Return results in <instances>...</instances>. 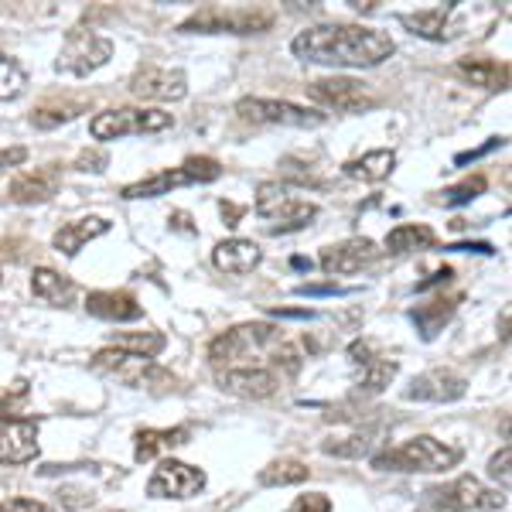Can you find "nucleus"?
Wrapping results in <instances>:
<instances>
[{
    "instance_id": "obj_1",
    "label": "nucleus",
    "mask_w": 512,
    "mask_h": 512,
    "mask_svg": "<svg viewBox=\"0 0 512 512\" xmlns=\"http://www.w3.org/2000/svg\"><path fill=\"white\" fill-rule=\"evenodd\" d=\"M393 38L386 31L362 24H318L291 41V52L301 62L342 65V69H373L393 55Z\"/></svg>"
},
{
    "instance_id": "obj_2",
    "label": "nucleus",
    "mask_w": 512,
    "mask_h": 512,
    "mask_svg": "<svg viewBox=\"0 0 512 512\" xmlns=\"http://www.w3.org/2000/svg\"><path fill=\"white\" fill-rule=\"evenodd\" d=\"M256 216L267 222V229L274 236L297 233V229H308L318 219V205L291 195V188L280 185V181H263L256 188Z\"/></svg>"
},
{
    "instance_id": "obj_3",
    "label": "nucleus",
    "mask_w": 512,
    "mask_h": 512,
    "mask_svg": "<svg viewBox=\"0 0 512 512\" xmlns=\"http://www.w3.org/2000/svg\"><path fill=\"white\" fill-rule=\"evenodd\" d=\"M461 461V451L451 444H441L434 437H410L396 448L376 454L373 465L383 472H448Z\"/></svg>"
},
{
    "instance_id": "obj_4",
    "label": "nucleus",
    "mask_w": 512,
    "mask_h": 512,
    "mask_svg": "<svg viewBox=\"0 0 512 512\" xmlns=\"http://www.w3.org/2000/svg\"><path fill=\"white\" fill-rule=\"evenodd\" d=\"M274 24V11L267 7H219L209 4L195 11L178 31L185 35H260Z\"/></svg>"
},
{
    "instance_id": "obj_5",
    "label": "nucleus",
    "mask_w": 512,
    "mask_h": 512,
    "mask_svg": "<svg viewBox=\"0 0 512 512\" xmlns=\"http://www.w3.org/2000/svg\"><path fill=\"white\" fill-rule=\"evenodd\" d=\"M175 117L164 110H106L96 113L93 123H89V134L96 140H120V137H134V134H161L168 130Z\"/></svg>"
},
{
    "instance_id": "obj_6",
    "label": "nucleus",
    "mask_w": 512,
    "mask_h": 512,
    "mask_svg": "<svg viewBox=\"0 0 512 512\" xmlns=\"http://www.w3.org/2000/svg\"><path fill=\"white\" fill-rule=\"evenodd\" d=\"M219 175H222L219 161H212V158H188L185 164H181V168L158 171V175L127 185V188H123V198H158V195H168L171 188L205 185V181H216Z\"/></svg>"
},
{
    "instance_id": "obj_7",
    "label": "nucleus",
    "mask_w": 512,
    "mask_h": 512,
    "mask_svg": "<svg viewBox=\"0 0 512 512\" xmlns=\"http://www.w3.org/2000/svg\"><path fill=\"white\" fill-rule=\"evenodd\" d=\"M110 59H113L110 38L96 35V31H86V28H76V31H69V38H65L59 59H55V69L69 72V76H89V72L103 69Z\"/></svg>"
},
{
    "instance_id": "obj_8",
    "label": "nucleus",
    "mask_w": 512,
    "mask_h": 512,
    "mask_svg": "<svg viewBox=\"0 0 512 512\" xmlns=\"http://www.w3.org/2000/svg\"><path fill=\"white\" fill-rule=\"evenodd\" d=\"M236 113L250 123H270V127H321L325 123V113L287 103V99H239Z\"/></svg>"
},
{
    "instance_id": "obj_9",
    "label": "nucleus",
    "mask_w": 512,
    "mask_h": 512,
    "mask_svg": "<svg viewBox=\"0 0 512 512\" xmlns=\"http://www.w3.org/2000/svg\"><path fill=\"white\" fill-rule=\"evenodd\" d=\"M93 369H96V373H106V376L120 379V383H127V386H151L154 379H164V373L158 369V362H154V359H147V355H134V352H123V349H117V345L96 352L93 355Z\"/></svg>"
},
{
    "instance_id": "obj_10",
    "label": "nucleus",
    "mask_w": 512,
    "mask_h": 512,
    "mask_svg": "<svg viewBox=\"0 0 512 512\" xmlns=\"http://www.w3.org/2000/svg\"><path fill=\"white\" fill-rule=\"evenodd\" d=\"M205 489V472L195 465H185V461H161L154 468L151 482H147V495L151 499H192Z\"/></svg>"
},
{
    "instance_id": "obj_11",
    "label": "nucleus",
    "mask_w": 512,
    "mask_h": 512,
    "mask_svg": "<svg viewBox=\"0 0 512 512\" xmlns=\"http://www.w3.org/2000/svg\"><path fill=\"white\" fill-rule=\"evenodd\" d=\"M308 96L315 99V103H321L325 110H338V113H362L369 110V106H376V96L366 89V82H355V79H318L311 82Z\"/></svg>"
},
{
    "instance_id": "obj_12",
    "label": "nucleus",
    "mask_w": 512,
    "mask_h": 512,
    "mask_svg": "<svg viewBox=\"0 0 512 512\" xmlns=\"http://www.w3.org/2000/svg\"><path fill=\"white\" fill-rule=\"evenodd\" d=\"M130 93L140 99H154V103H171L188 93V79L181 69H168V65H144L130 79Z\"/></svg>"
},
{
    "instance_id": "obj_13",
    "label": "nucleus",
    "mask_w": 512,
    "mask_h": 512,
    "mask_svg": "<svg viewBox=\"0 0 512 512\" xmlns=\"http://www.w3.org/2000/svg\"><path fill=\"white\" fill-rule=\"evenodd\" d=\"M376 256H379V250H376L373 239L355 236V239H345V243H338V246H325L318 256V263L328 277H349V274H359L362 267H369Z\"/></svg>"
},
{
    "instance_id": "obj_14",
    "label": "nucleus",
    "mask_w": 512,
    "mask_h": 512,
    "mask_svg": "<svg viewBox=\"0 0 512 512\" xmlns=\"http://www.w3.org/2000/svg\"><path fill=\"white\" fill-rule=\"evenodd\" d=\"M468 393L465 376H458L454 369H431V373H420L414 383L403 390L407 400L420 403H454Z\"/></svg>"
},
{
    "instance_id": "obj_15",
    "label": "nucleus",
    "mask_w": 512,
    "mask_h": 512,
    "mask_svg": "<svg viewBox=\"0 0 512 512\" xmlns=\"http://www.w3.org/2000/svg\"><path fill=\"white\" fill-rule=\"evenodd\" d=\"M219 386L233 396H243V400H267L277 393L280 376L267 366H239L219 373Z\"/></svg>"
},
{
    "instance_id": "obj_16",
    "label": "nucleus",
    "mask_w": 512,
    "mask_h": 512,
    "mask_svg": "<svg viewBox=\"0 0 512 512\" xmlns=\"http://www.w3.org/2000/svg\"><path fill=\"white\" fill-rule=\"evenodd\" d=\"M38 458V420H7L0 427V465H28Z\"/></svg>"
},
{
    "instance_id": "obj_17",
    "label": "nucleus",
    "mask_w": 512,
    "mask_h": 512,
    "mask_svg": "<svg viewBox=\"0 0 512 512\" xmlns=\"http://www.w3.org/2000/svg\"><path fill=\"white\" fill-rule=\"evenodd\" d=\"M59 185H62V171L55 168V164H48V168L21 171V175L11 181V188H7V198H11L14 205H38L59 192Z\"/></svg>"
},
{
    "instance_id": "obj_18",
    "label": "nucleus",
    "mask_w": 512,
    "mask_h": 512,
    "mask_svg": "<svg viewBox=\"0 0 512 512\" xmlns=\"http://www.w3.org/2000/svg\"><path fill=\"white\" fill-rule=\"evenodd\" d=\"M448 499L465 512H499L506 509V492L499 489H485L475 475H461L451 485H444Z\"/></svg>"
},
{
    "instance_id": "obj_19",
    "label": "nucleus",
    "mask_w": 512,
    "mask_h": 512,
    "mask_svg": "<svg viewBox=\"0 0 512 512\" xmlns=\"http://www.w3.org/2000/svg\"><path fill=\"white\" fill-rule=\"evenodd\" d=\"M263 250L253 243V239H222V243L212 250V263L222 270V274H250V270L260 267Z\"/></svg>"
},
{
    "instance_id": "obj_20",
    "label": "nucleus",
    "mask_w": 512,
    "mask_h": 512,
    "mask_svg": "<svg viewBox=\"0 0 512 512\" xmlns=\"http://www.w3.org/2000/svg\"><path fill=\"white\" fill-rule=\"evenodd\" d=\"M86 311L103 321H137L144 318V308L130 291H93L86 297Z\"/></svg>"
},
{
    "instance_id": "obj_21",
    "label": "nucleus",
    "mask_w": 512,
    "mask_h": 512,
    "mask_svg": "<svg viewBox=\"0 0 512 512\" xmlns=\"http://www.w3.org/2000/svg\"><path fill=\"white\" fill-rule=\"evenodd\" d=\"M110 233V222L99 219V216H89V219H76V222H65V226L55 233V250L65 253V256H76L82 246L93 243V239Z\"/></svg>"
},
{
    "instance_id": "obj_22",
    "label": "nucleus",
    "mask_w": 512,
    "mask_h": 512,
    "mask_svg": "<svg viewBox=\"0 0 512 512\" xmlns=\"http://www.w3.org/2000/svg\"><path fill=\"white\" fill-rule=\"evenodd\" d=\"M188 437H192L188 427H171V431H154V427H147V431H137L134 437V458L151 461V458H158V454H168L181 448V444H188Z\"/></svg>"
},
{
    "instance_id": "obj_23",
    "label": "nucleus",
    "mask_w": 512,
    "mask_h": 512,
    "mask_svg": "<svg viewBox=\"0 0 512 512\" xmlns=\"http://www.w3.org/2000/svg\"><path fill=\"white\" fill-rule=\"evenodd\" d=\"M451 18H454V4H441V7H431V11H417V14H400V21L407 24L414 35L427 41L451 38V31H448Z\"/></svg>"
},
{
    "instance_id": "obj_24",
    "label": "nucleus",
    "mask_w": 512,
    "mask_h": 512,
    "mask_svg": "<svg viewBox=\"0 0 512 512\" xmlns=\"http://www.w3.org/2000/svg\"><path fill=\"white\" fill-rule=\"evenodd\" d=\"M31 291H35V297H41L45 304H55V308H69V301L76 297V284H72L69 277L55 274V270L38 267L35 274H31Z\"/></svg>"
},
{
    "instance_id": "obj_25",
    "label": "nucleus",
    "mask_w": 512,
    "mask_h": 512,
    "mask_svg": "<svg viewBox=\"0 0 512 512\" xmlns=\"http://www.w3.org/2000/svg\"><path fill=\"white\" fill-rule=\"evenodd\" d=\"M454 308H458V297H437L431 304H420V308L410 311V321L417 325V332L431 342V338L441 332L444 325L451 321Z\"/></svg>"
},
{
    "instance_id": "obj_26",
    "label": "nucleus",
    "mask_w": 512,
    "mask_h": 512,
    "mask_svg": "<svg viewBox=\"0 0 512 512\" xmlns=\"http://www.w3.org/2000/svg\"><path fill=\"white\" fill-rule=\"evenodd\" d=\"M396 168V154L393 151H369L362 154V158H355L345 164V175L349 178H362V181H383L390 178Z\"/></svg>"
},
{
    "instance_id": "obj_27",
    "label": "nucleus",
    "mask_w": 512,
    "mask_h": 512,
    "mask_svg": "<svg viewBox=\"0 0 512 512\" xmlns=\"http://www.w3.org/2000/svg\"><path fill=\"white\" fill-rule=\"evenodd\" d=\"M434 229L424 226V222H403V226L390 229L386 236V250L390 253H407V250H420V246H434Z\"/></svg>"
},
{
    "instance_id": "obj_28",
    "label": "nucleus",
    "mask_w": 512,
    "mask_h": 512,
    "mask_svg": "<svg viewBox=\"0 0 512 512\" xmlns=\"http://www.w3.org/2000/svg\"><path fill=\"white\" fill-rule=\"evenodd\" d=\"M458 72L465 79H472L475 86H485V89H499L502 82H506V65H499L492 59H461Z\"/></svg>"
},
{
    "instance_id": "obj_29",
    "label": "nucleus",
    "mask_w": 512,
    "mask_h": 512,
    "mask_svg": "<svg viewBox=\"0 0 512 512\" xmlns=\"http://www.w3.org/2000/svg\"><path fill=\"white\" fill-rule=\"evenodd\" d=\"M308 475H311V468L301 465V461H274V465H267L260 475H256V482L267 485V489H277V485H297V482H304Z\"/></svg>"
},
{
    "instance_id": "obj_30",
    "label": "nucleus",
    "mask_w": 512,
    "mask_h": 512,
    "mask_svg": "<svg viewBox=\"0 0 512 512\" xmlns=\"http://www.w3.org/2000/svg\"><path fill=\"white\" fill-rule=\"evenodd\" d=\"M355 369H362V376H359V390L362 393H383L386 386L393 383V376H396V362L390 359H369V362H362V366H355Z\"/></svg>"
},
{
    "instance_id": "obj_31",
    "label": "nucleus",
    "mask_w": 512,
    "mask_h": 512,
    "mask_svg": "<svg viewBox=\"0 0 512 512\" xmlns=\"http://www.w3.org/2000/svg\"><path fill=\"white\" fill-rule=\"evenodd\" d=\"M164 345H168V338L158 335V332H123V335H117V349L134 352V355H147V359H154L158 352H164Z\"/></svg>"
},
{
    "instance_id": "obj_32",
    "label": "nucleus",
    "mask_w": 512,
    "mask_h": 512,
    "mask_svg": "<svg viewBox=\"0 0 512 512\" xmlns=\"http://www.w3.org/2000/svg\"><path fill=\"white\" fill-rule=\"evenodd\" d=\"M24 86H28V76H24V69L11 59V55L0 52V99L21 96Z\"/></svg>"
},
{
    "instance_id": "obj_33",
    "label": "nucleus",
    "mask_w": 512,
    "mask_h": 512,
    "mask_svg": "<svg viewBox=\"0 0 512 512\" xmlns=\"http://www.w3.org/2000/svg\"><path fill=\"white\" fill-rule=\"evenodd\" d=\"M489 188V181H485V175H475V178H465L461 185H454L444 192V205H468V202H475L478 195Z\"/></svg>"
},
{
    "instance_id": "obj_34",
    "label": "nucleus",
    "mask_w": 512,
    "mask_h": 512,
    "mask_svg": "<svg viewBox=\"0 0 512 512\" xmlns=\"http://www.w3.org/2000/svg\"><path fill=\"white\" fill-rule=\"evenodd\" d=\"M321 451L338 454V458H362V454L369 451V434H352V437H342V441H325Z\"/></svg>"
},
{
    "instance_id": "obj_35",
    "label": "nucleus",
    "mask_w": 512,
    "mask_h": 512,
    "mask_svg": "<svg viewBox=\"0 0 512 512\" xmlns=\"http://www.w3.org/2000/svg\"><path fill=\"white\" fill-rule=\"evenodd\" d=\"M76 106H62V110H52V106H45V110H38L35 117H31V123L41 130H52V127H59V123H69V120H76Z\"/></svg>"
},
{
    "instance_id": "obj_36",
    "label": "nucleus",
    "mask_w": 512,
    "mask_h": 512,
    "mask_svg": "<svg viewBox=\"0 0 512 512\" xmlns=\"http://www.w3.org/2000/svg\"><path fill=\"white\" fill-rule=\"evenodd\" d=\"M417 512H465V509L454 506V502L448 499V492H444V489H427V492H424V499H420Z\"/></svg>"
},
{
    "instance_id": "obj_37",
    "label": "nucleus",
    "mask_w": 512,
    "mask_h": 512,
    "mask_svg": "<svg viewBox=\"0 0 512 512\" xmlns=\"http://www.w3.org/2000/svg\"><path fill=\"white\" fill-rule=\"evenodd\" d=\"M287 512H332V499L325 492H308V495H297L291 502Z\"/></svg>"
},
{
    "instance_id": "obj_38",
    "label": "nucleus",
    "mask_w": 512,
    "mask_h": 512,
    "mask_svg": "<svg viewBox=\"0 0 512 512\" xmlns=\"http://www.w3.org/2000/svg\"><path fill=\"white\" fill-rule=\"evenodd\" d=\"M509 458H512V451H509V448H502V451L489 461V475L495 478V482H502V492L509 489Z\"/></svg>"
},
{
    "instance_id": "obj_39",
    "label": "nucleus",
    "mask_w": 512,
    "mask_h": 512,
    "mask_svg": "<svg viewBox=\"0 0 512 512\" xmlns=\"http://www.w3.org/2000/svg\"><path fill=\"white\" fill-rule=\"evenodd\" d=\"M0 512H55V509L35 499H7V502H0Z\"/></svg>"
},
{
    "instance_id": "obj_40",
    "label": "nucleus",
    "mask_w": 512,
    "mask_h": 512,
    "mask_svg": "<svg viewBox=\"0 0 512 512\" xmlns=\"http://www.w3.org/2000/svg\"><path fill=\"white\" fill-rule=\"evenodd\" d=\"M24 161H28V151H24V147H7V151H0V175H7V171L18 168Z\"/></svg>"
},
{
    "instance_id": "obj_41",
    "label": "nucleus",
    "mask_w": 512,
    "mask_h": 512,
    "mask_svg": "<svg viewBox=\"0 0 512 512\" xmlns=\"http://www.w3.org/2000/svg\"><path fill=\"white\" fill-rule=\"evenodd\" d=\"M297 294L301 297H328V294H349V291L338 287V284H301L297 287Z\"/></svg>"
},
{
    "instance_id": "obj_42",
    "label": "nucleus",
    "mask_w": 512,
    "mask_h": 512,
    "mask_svg": "<svg viewBox=\"0 0 512 512\" xmlns=\"http://www.w3.org/2000/svg\"><path fill=\"white\" fill-rule=\"evenodd\" d=\"M502 144H506V140H502V137H492L489 144L475 147V151H465V154H458V158H454V164H468V161H478V158H482V154H489V151H495V147H502Z\"/></svg>"
},
{
    "instance_id": "obj_43",
    "label": "nucleus",
    "mask_w": 512,
    "mask_h": 512,
    "mask_svg": "<svg viewBox=\"0 0 512 512\" xmlns=\"http://www.w3.org/2000/svg\"><path fill=\"white\" fill-rule=\"evenodd\" d=\"M451 277H454V270L451 267H441V270H434V274L427 277V280H420L417 291H427V287H434V284H448Z\"/></svg>"
},
{
    "instance_id": "obj_44",
    "label": "nucleus",
    "mask_w": 512,
    "mask_h": 512,
    "mask_svg": "<svg viewBox=\"0 0 512 512\" xmlns=\"http://www.w3.org/2000/svg\"><path fill=\"white\" fill-rule=\"evenodd\" d=\"M315 311H308V308H284V311H274V318H311Z\"/></svg>"
},
{
    "instance_id": "obj_45",
    "label": "nucleus",
    "mask_w": 512,
    "mask_h": 512,
    "mask_svg": "<svg viewBox=\"0 0 512 512\" xmlns=\"http://www.w3.org/2000/svg\"><path fill=\"white\" fill-rule=\"evenodd\" d=\"M222 216H226L229 222L226 226H236V219L243 216V209H236V205H229V202H222Z\"/></svg>"
},
{
    "instance_id": "obj_46",
    "label": "nucleus",
    "mask_w": 512,
    "mask_h": 512,
    "mask_svg": "<svg viewBox=\"0 0 512 512\" xmlns=\"http://www.w3.org/2000/svg\"><path fill=\"white\" fill-rule=\"evenodd\" d=\"M89 164H106V154H82L79 158V168L89 171Z\"/></svg>"
},
{
    "instance_id": "obj_47",
    "label": "nucleus",
    "mask_w": 512,
    "mask_h": 512,
    "mask_svg": "<svg viewBox=\"0 0 512 512\" xmlns=\"http://www.w3.org/2000/svg\"><path fill=\"white\" fill-rule=\"evenodd\" d=\"M0 277H4V274H0Z\"/></svg>"
}]
</instances>
